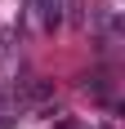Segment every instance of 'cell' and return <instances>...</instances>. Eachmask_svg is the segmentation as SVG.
<instances>
[{
  "instance_id": "obj_3",
  "label": "cell",
  "mask_w": 125,
  "mask_h": 129,
  "mask_svg": "<svg viewBox=\"0 0 125 129\" xmlns=\"http://www.w3.org/2000/svg\"><path fill=\"white\" fill-rule=\"evenodd\" d=\"M89 89H94V98H107V76H103V71L89 76Z\"/></svg>"
},
{
  "instance_id": "obj_1",
  "label": "cell",
  "mask_w": 125,
  "mask_h": 129,
  "mask_svg": "<svg viewBox=\"0 0 125 129\" xmlns=\"http://www.w3.org/2000/svg\"><path fill=\"white\" fill-rule=\"evenodd\" d=\"M13 98H18V107H40V103H49V98H54V80H45V76H31L23 89L13 93Z\"/></svg>"
},
{
  "instance_id": "obj_2",
  "label": "cell",
  "mask_w": 125,
  "mask_h": 129,
  "mask_svg": "<svg viewBox=\"0 0 125 129\" xmlns=\"http://www.w3.org/2000/svg\"><path fill=\"white\" fill-rule=\"evenodd\" d=\"M31 9H36V18H40L45 31H54L62 22V0H31Z\"/></svg>"
}]
</instances>
